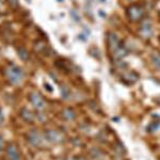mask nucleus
Here are the masks:
<instances>
[{"label":"nucleus","instance_id":"8","mask_svg":"<svg viewBox=\"0 0 160 160\" xmlns=\"http://www.w3.org/2000/svg\"><path fill=\"white\" fill-rule=\"evenodd\" d=\"M7 2L9 3L10 7H12L13 9H17L19 7V2L18 0H7Z\"/></svg>","mask_w":160,"mask_h":160},{"label":"nucleus","instance_id":"2","mask_svg":"<svg viewBox=\"0 0 160 160\" xmlns=\"http://www.w3.org/2000/svg\"><path fill=\"white\" fill-rule=\"evenodd\" d=\"M30 102H32V105L37 109H43L45 107V102L42 98V96L40 94H38L37 92H33L30 94Z\"/></svg>","mask_w":160,"mask_h":160},{"label":"nucleus","instance_id":"3","mask_svg":"<svg viewBox=\"0 0 160 160\" xmlns=\"http://www.w3.org/2000/svg\"><path fill=\"white\" fill-rule=\"evenodd\" d=\"M7 153H8V157H9L10 160H20L17 148L15 145H13V144H10V145L8 146Z\"/></svg>","mask_w":160,"mask_h":160},{"label":"nucleus","instance_id":"9","mask_svg":"<svg viewBox=\"0 0 160 160\" xmlns=\"http://www.w3.org/2000/svg\"><path fill=\"white\" fill-rule=\"evenodd\" d=\"M64 117H65L66 118H68V120H72V118H74L75 114H74V112H72L71 110H65L64 111Z\"/></svg>","mask_w":160,"mask_h":160},{"label":"nucleus","instance_id":"11","mask_svg":"<svg viewBox=\"0 0 160 160\" xmlns=\"http://www.w3.org/2000/svg\"><path fill=\"white\" fill-rule=\"evenodd\" d=\"M3 121V115H2V112H1V110H0V123Z\"/></svg>","mask_w":160,"mask_h":160},{"label":"nucleus","instance_id":"6","mask_svg":"<svg viewBox=\"0 0 160 160\" xmlns=\"http://www.w3.org/2000/svg\"><path fill=\"white\" fill-rule=\"evenodd\" d=\"M17 55L22 61H27L28 58H29V55H28V51L25 49L24 47H19L17 48Z\"/></svg>","mask_w":160,"mask_h":160},{"label":"nucleus","instance_id":"5","mask_svg":"<svg viewBox=\"0 0 160 160\" xmlns=\"http://www.w3.org/2000/svg\"><path fill=\"white\" fill-rule=\"evenodd\" d=\"M47 137L52 142H60L62 140L61 135L57 132V131H49V132H47Z\"/></svg>","mask_w":160,"mask_h":160},{"label":"nucleus","instance_id":"10","mask_svg":"<svg viewBox=\"0 0 160 160\" xmlns=\"http://www.w3.org/2000/svg\"><path fill=\"white\" fill-rule=\"evenodd\" d=\"M2 148H3V140H2L1 137H0V151L2 149Z\"/></svg>","mask_w":160,"mask_h":160},{"label":"nucleus","instance_id":"4","mask_svg":"<svg viewBox=\"0 0 160 160\" xmlns=\"http://www.w3.org/2000/svg\"><path fill=\"white\" fill-rule=\"evenodd\" d=\"M28 141H29V143L31 145H34L37 146L40 144L41 142V138H40V135H38V132L37 131H30L29 135H28Z\"/></svg>","mask_w":160,"mask_h":160},{"label":"nucleus","instance_id":"7","mask_svg":"<svg viewBox=\"0 0 160 160\" xmlns=\"http://www.w3.org/2000/svg\"><path fill=\"white\" fill-rule=\"evenodd\" d=\"M22 117L24 118V120H26V121H32V114H31V112L29 110H27V109H24L22 111Z\"/></svg>","mask_w":160,"mask_h":160},{"label":"nucleus","instance_id":"1","mask_svg":"<svg viewBox=\"0 0 160 160\" xmlns=\"http://www.w3.org/2000/svg\"><path fill=\"white\" fill-rule=\"evenodd\" d=\"M4 73H6V76L10 80V82L13 84H18L22 80V78H24V72H22V69L19 66L14 65V64H10L6 68Z\"/></svg>","mask_w":160,"mask_h":160}]
</instances>
